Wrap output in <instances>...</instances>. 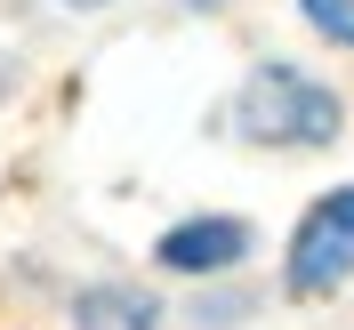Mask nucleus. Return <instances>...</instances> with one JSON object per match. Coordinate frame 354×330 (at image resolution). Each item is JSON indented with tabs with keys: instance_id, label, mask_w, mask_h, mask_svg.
<instances>
[{
	"instance_id": "obj_1",
	"label": "nucleus",
	"mask_w": 354,
	"mask_h": 330,
	"mask_svg": "<svg viewBox=\"0 0 354 330\" xmlns=\"http://www.w3.org/2000/svg\"><path fill=\"white\" fill-rule=\"evenodd\" d=\"M234 121L250 137H274V145H330L338 137V97L298 81V73H282V65H266V73H250Z\"/></svg>"
},
{
	"instance_id": "obj_2",
	"label": "nucleus",
	"mask_w": 354,
	"mask_h": 330,
	"mask_svg": "<svg viewBox=\"0 0 354 330\" xmlns=\"http://www.w3.org/2000/svg\"><path fill=\"white\" fill-rule=\"evenodd\" d=\"M354 274V194L314 201L290 242V290H338Z\"/></svg>"
},
{
	"instance_id": "obj_3",
	"label": "nucleus",
	"mask_w": 354,
	"mask_h": 330,
	"mask_svg": "<svg viewBox=\"0 0 354 330\" xmlns=\"http://www.w3.org/2000/svg\"><path fill=\"white\" fill-rule=\"evenodd\" d=\"M250 250V234L234 218H194L177 226V234H161V266H177V274H209V266H234Z\"/></svg>"
},
{
	"instance_id": "obj_4",
	"label": "nucleus",
	"mask_w": 354,
	"mask_h": 330,
	"mask_svg": "<svg viewBox=\"0 0 354 330\" xmlns=\"http://www.w3.org/2000/svg\"><path fill=\"white\" fill-rule=\"evenodd\" d=\"M73 322L81 330H153V298H137V290H81Z\"/></svg>"
},
{
	"instance_id": "obj_5",
	"label": "nucleus",
	"mask_w": 354,
	"mask_h": 330,
	"mask_svg": "<svg viewBox=\"0 0 354 330\" xmlns=\"http://www.w3.org/2000/svg\"><path fill=\"white\" fill-rule=\"evenodd\" d=\"M306 24L330 41H354V0H306Z\"/></svg>"
},
{
	"instance_id": "obj_6",
	"label": "nucleus",
	"mask_w": 354,
	"mask_h": 330,
	"mask_svg": "<svg viewBox=\"0 0 354 330\" xmlns=\"http://www.w3.org/2000/svg\"><path fill=\"white\" fill-rule=\"evenodd\" d=\"M73 8H105V0H73Z\"/></svg>"
},
{
	"instance_id": "obj_7",
	"label": "nucleus",
	"mask_w": 354,
	"mask_h": 330,
	"mask_svg": "<svg viewBox=\"0 0 354 330\" xmlns=\"http://www.w3.org/2000/svg\"><path fill=\"white\" fill-rule=\"evenodd\" d=\"M194 8H218V0H194Z\"/></svg>"
}]
</instances>
